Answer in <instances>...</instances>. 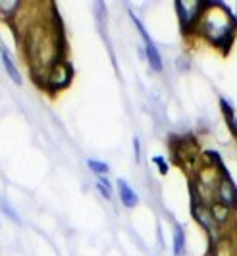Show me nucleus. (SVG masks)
<instances>
[{
	"mask_svg": "<svg viewBox=\"0 0 237 256\" xmlns=\"http://www.w3.org/2000/svg\"><path fill=\"white\" fill-rule=\"evenodd\" d=\"M0 58H2V64H4V70H6L8 77L12 79L16 85H20V83H22L20 70H18V66H16V62L12 60V56L8 54V50H6V48H2V50H0Z\"/></svg>",
	"mask_w": 237,
	"mask_h": 256,
	"instance_id": "1a4fd4ad",
	"label": "nucleus"
},
{
	"mask_svg": "<svg viewBox=\"0 0 237 256\" xmlns=\"http://www.w3.org/2000/svg\"><path fill=\"white\" fill-rule=\"evenodd\" d=\"M118 191H120V200L124 202V206H128V208L137 206L139 196H137V192L132 189V185H128V181H124V180L118 181Z\"/></svg>",
	"mask_w": 237,
	"mask_h": 256,
	"instance_id": "6e6552de",
	"label": "nucleus"
},
{
	"mask_svg": "<svg viewBox=\"0 0 237 256\" xmlns=\"http://www.w3.org/2000/svg\"><path fill=\"white\" fill-rule=\"evenodd\" d=\"M210 256H237V248L232 237L224 235L222 239H218L216 243L210 244Z\"/></svg>",
	"mask_w": 237,
	"mask_h": 256,
	"instance_id": "0eeeda50",
	"label": "nucleus"
},
{
	"mask_svg": "<svg viewBox=\"0 0 237 256\" xmlns=\"http://www.w3.org/2000/svg\"><path fill=\"white\" fill-rule=\"evenodd\" d=\"M152 162L158 166V172H160V174H168V164H166V160H164V158L154 156V160H152Z\"/></svg>",
	"mask_w": 237,
	"mask_h": 256,
	"instance_id": "dca6fc26",
	"label": "nucleus"
},
{
	"mask_svg": "<svg viewBox=\"0 0 237 256\" xmlns=\"http://www.w3.org/2000/svg\"><path fill=\"white\" fill-rule=\"evenodd\" d=\"M191 214H193V218L197 220L198 226L208 233V237H210V244L216 243L218 239H222V237H224V231L216 226V222H214V218H212L210 206L193 200V202H191Z\"/></svg>",
	"mask_w": 237,
	"mask_h": 256,
	"instance_id": "f03ea898",
	"label": "nucleus"
},
{
	"mask_svg": "<svg viewBox=\"0 0 237 256\" xmlns=\"http://www.w3.org/2000/svg\"><path fill=\"white\" fill-rule=\"evenodd\" d=\"M133 144H135V160L139 162V160H141V146H139V139H135Z\"/></svg>",
	"mask_w": 237,
	"mask_h": 256,
	"instance_id": "f3484780",
	"label": "nucleus"
},
{
	"mask_svg": "<svg viewBox=\"0 0 237 256\" xmlns=\"http://www.w3.org/2000/svg\"><path fill=\"white\" fill-rule=\"evenodd\" d=\"M214 202H220V204L230 206V208L237 206V187L234 185V181L228 174L222 176V180L216 187V200Z\"/></svg>",
	"mask_w": 237,
	"mask_h": 256,
	"instance_id": "39448f33",
	"label": "nucleus"
},
{
	"mask_svg": "<svg viewBox=\"0 0 237 256\" xmlns=\"http://www.w3.org/2000/svg\"><path fill=\"white\" fill-rule=\"evenodd\" d=\"M87 166L91 168L94 174H98L100 178H104L106 174H108V164H104V162H98V160H89V162H87Z\"/></svg>",
	"mask_w": 237,
	"mask_h": 256,
	"instance_id": "4468645a",
	"label": "nucleus"
},
{
	"mask_svg": "<svg viewBox=\"0 0 237 256\" xmlns=\"http://www.w3.org/2000/svg\"><path fill=\"white\" fill-rule=\"evenodd\" d=\"M174 256H185V233L180 226L174 230Z\"/></svg>",
	"mask_w": 237,
	"mask_h": 256,
	"instance_id": "9b49d317",
	"label": "nucleus"
},
{
	"mask_svg": "<svg viewBox=\"0 0 237 256\" xmlns=\"http://www.w3.org/2000/svg\"><path fill=\"white\" fill-rule=\"evenodd\" d=\"M145 54H146V60H148L150 68H152L154 72H162V58H160V54H158L156 46H154L152 40L145 44Z\"/></svg>",
	"mask_w": 237,
	"mask_h": 256,
	"instance_id": "9d476101",
	"label": "nucleus"
},
{
	"mask_svg": "<svg viewBox=\"0 0 237 256\" xmlns=\"http://www.w3.org/2000/svg\"><path fill=\"white\" fill-rule=\"evenodd\" d=\"M0 208H2V212H4V214H8V216L14 220V222H20V216L16 214V210H14L10 204H6V202H0Z\"/></svg>",
	"mask_w": 237,
	"mask_h": 256,
	"instance_id": "2eb2a0df",
	"label": "nucleus"
},
{
	"mask_svg": "<svg viewBox=\"0 0 237 256\" xmlns=\"http://www.w3.org/2000/svg\"><path fill=\"white\" fill-rule=\"evenodd\" d=\"M210 214H212V218H214V222H216V226H218L220 230L228 228V226L234 222V208L220 204V202H212Z\"/></svg>",
	"mask_w": 237,
	"mask_h": 256,
	"instance_id": "423d86ee",
	"label": "nucleus"
},
{
	"mask_svg": "<svg viewBox=\"0 0 237 256\" xmlns=\"http://www.w3.org/2000/svg\"><path fill=\"white\" fill-rule=\"evenodd\" d=\"M96 189H98V192H100L104 198H112V185H110V181L106 180V178H98Z\"/></svg>",
	"mask_w": 237,
	"mask_h": 256,
	"instance_id": "ddd939ff",
	"label": "nucleus"
},
{
	"mask_svg": "<svg viewBox=\"0 0 237 256\" xmlns=\"http://www.w3.org/2000/svg\"><path fill=\"white\" fill-rule=\"evenodd\" d=\"M195 31L208 38L216 46H230L236 33V20L220 2H204V10L198 18Z\"/></svg>",
	"mask_w": 237,
	"mask_h": 256,
	"instance_id": "f257e3e1",
	"label": "nucleus"
},
{
	"mask_svg": "<svg viewBox=\"0 0 237 256\" xmlns=\"http://www.w3.org/2000/svg\"><path fill=\"white\" fill-rule=\"evenodd\" d=\"M176 10L180 16V22L184 31H191L197 26L198 18L204 10V2H197V0H180L176 2Z\"/></svg>",
	"mask_w": 237,
	"mask_h": 256,
	"instance_id": "7ed1b4c3",
	"label": "nucleus"
},
{
	"mask_svg": "<svg viewBox=\"0 0 237 256\" xmlns=\"http://www.w3.org/2000/svg\"><path fill=\"white\" fill-rule=\"evenodd\" d=\"M70 81H72V68H70V64H68L64 58H62L60 62H56V64L46 72L44 79H42L44 87L50 90L64 89V87L70 85Z\"/></svg>",
	"mask_w": 237,
	"mask_h": 256,
	"instance_id": "20e7f679",
	"label": "nucleus"
},
{
	"mask_svg": "<svg viewBox=\"0 0 237 256\" xmlns=\"http://www.w3.org/2000/svg\"><path fill=\"white\" fill-rule=\"evenodd\" d=\"M20 8H22V4L16 0H0V14L4 18H14Z\"/></svg>",
	"mask_w": 237,
	"mask_h": 256,
	"instance_id": "f8f14e48",
	"label": "nucleus"
}]
</instances>
